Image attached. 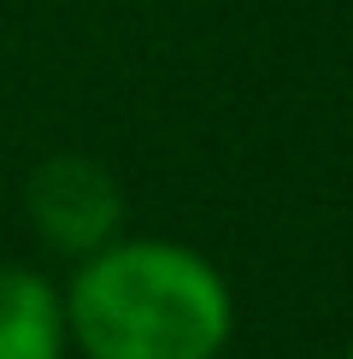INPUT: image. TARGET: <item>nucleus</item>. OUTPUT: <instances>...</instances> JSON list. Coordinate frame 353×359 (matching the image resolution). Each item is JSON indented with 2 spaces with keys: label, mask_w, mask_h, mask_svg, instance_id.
Masks as SVG:
<instances>
[{
  "label": "nucleus",
  "mask_w": 353,
  "mask_h": 359,
  "mask_svg": "<svg viewBox=\"0 0 353 359\" xmlns=\"http://www.w3.org/2000/svg\"><path fill=\"white\" fill-rule=\"evenodd\" d=\"M118 212H124V194L95 159H48L36 177H29V218L36 230L48 236L59 253H95L112 242L118 230Z\"/></svg>",
  "instance_id": "2"
},
{
  "label": "nucleus",
  "mask_w": 353,
  "mask_h": 359,
  "mask_svg": "<svg viewBox=\"0 0 353 359\" xmlns=\"http://www.w3.org/2000/svg\"><path fill=\"white\" fill-rule=\"evenodd\" d=\"M230 324V283L183 242H106L83 253L65 289L83 359H218Z\"/></svg>",
  "instance_id": "1"
},
{
  "label": "nucleus",
  "mask_w": 353,
  "mask_h": 359,
  "mask_svg": "<svg viewBox=\"0 0 353 359\" xmlns=\"http://www.w3.org/2000/svg\"><path fill=\"white\" fill-rule=\"evenodd\" d=\"M347 359H353V348H347Z\"/></svg>",
  "instance_id": "4"
},
{
  "label": "nucleus",
  "mask_w": 353,
  "mask_h": 359,
  "mask_svg": "<svg viewBox=\"0 0 353 359\" xmlns=\"http://www.w3.org/2000/svg\"><path fill=\"white\" fill-rule=\"evenodd\" d=\"M65 294L29 265H0V359H65Z\"/></svg>",
  "instance_id": "3"
}]
</instances>
